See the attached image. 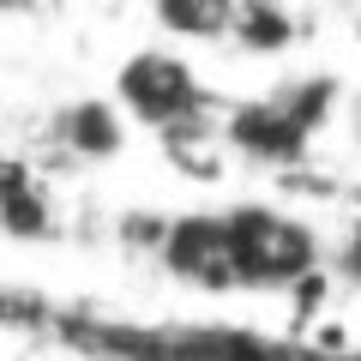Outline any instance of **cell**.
I'll list each match as a JSON object with an SVG mask.
<instances>
[{
	"instance_id": "1",
	"label": "cell",
	"mask_w": 361,
	"mask_h": 361,
	"mask_svg": "<svg viewBox=\"0 0 361 361\" xmlns=\"http://www.w3.org/2000/svg\"><path fill=\"white\" fill-rule=\"evenodd\" d=\"M331 103H337V78H295L259 103L229 109L223 139H229V151L253 157V163H295L307 151V139L325 127Z\"/></svg>"
},
{
	"instance_id": "2",
	"label": "cell",
	"mask_w": 361,
	"mask_h": 361,
	"mask_svg": "<svg viewBox=\"0 0 361 361\" xmlns=\"http://www.w3.org/2000/svg\"><path fill=\"white\" fill-rule=\"evenodd\" d=\"M235 259H241V289H295L319 265V241L301 217L271 205H235Z\"/></svg>"
},
{
	"instance_id": "3",
	"label": "cell",
	"mask_w": 361,
	"mask_h": 361,
	"mask_svg": "<svg viewBox=\"0 0 361 361\" xmlns=\"http://www.w3.org/2000/svg\"><path fill=\"white\" fill-rule=\"evenodd\" d=\"M115 103H121V115L145 121V127H157V133L217 115V97L199 85L193 66L180 61V54H169V49H139L133 61H121Z\"/></svg>"
},
{
	"instance_id": "4",
	"label": "cell",
	"mask_w": 361,
	"mask_h": 361,
	"mask_svg": "<svg viewBox=\"0 0 361 361\" xmlns=\"http://www.w3.org/2000/svg\"><path fill=\"white\" fill-rule=\"evenodd\" d=\"M157 259H163L169 277L193 289H211V295H229L241 289V259H235V229L229 211H180V217L157 223Z\"/></svg>"
},
{
	"instance_id": "5",
	"label": "cell",
	"mask_w": 361,
	"mask_h": 361,
	"mask_svg": "<svg viewBox=\"0 0 361 361\" xmlns=\"http://www.w3.org/2000/svg\"><path fill=\"white\" fill-rule=\"evenodd\" d=\"M121 103H103V97H90V103H73L54 115V145L85 163H103V157L121 151Z\"/></svg>"
},
{
	"instance_id": "6",
	"label": "cell",
	"mask_w": 361,
	"mask_h": 361,
	"mask_svg": "<svg viewBox=\"0 0 361 361\" xmlns=\"http://www.w3.org/2000/svg\"><path fill=\"white\" fill-rule=\"evenodd\" d=\"M235 6L241 0H157V25L187 42H217L235 37Z\"/></svg>"
},
{
	"instance_id": "7",
	"label": "cell",
	"mask_w": 361,
	"mask_h": 361,
	"mask_svg": "<svg viewBox=\"0 0 361 361\" xmlns=\"http://www.w3.org/2000/svg\"><path fill=\"white\" fill-rule=\"evenodd\" d=\"M235 42L253 49V54H283L295 42V18L277 0H241L235 6Z\"/></svg>"
},
{
	"instance_id": "8",
	"label": "cell",
	"mask_w": 361,
	"mask_h": 361,
	"mask_svg": "<svg viewBox=\"0 0 361 361\" xmlns=\"http://www.w3.org/2000/svg\"><path fill=\"white\" fill-rule=\"evenodd\" d=\"M0 229L18 235V241H42V235H54V217H49V199H42V187L30 175H18L6 193H0Z\"/></svg>"
},
{
	"instance_id": "9",
	"label": "cell",
	"mask_w": 361,
	"mask_h": 361,
	"mask_svg": "<svg viewBox=\"0 0 361 361\" xmlns=\"http://www.w3.org/2000/svg\"><path fill=\"white\" fill-rule=\"evenodd\" d=\"M18 175H25V163H13V157H0V193H6V187H13Z\"/></svg>"
},
{
	"instance_id": "10",
	"label": "cell",
	"mask_w": 361,
	"mask_h": 361,
	"mask_svg": "<svg viewBox=\"0 0 361 361\" xmlns=\"http://www.w3.org/2000/svg\"><path fill=\"white\" fill-rule=\"evenodd\" d=\"M18 6H30V0H0V13H18Z\"/></svg>"
},
{
	"instance_id": "11",
	"label": "cell",
	"mask_w": 361,
	"mask_h": 361,
	"mask_svg": "<svg viewBox=\"0 0 361 361\" xmlns=\"http://www.w3.org/2000/svg\"><path fill=\"white\" fill-rule=\"evenodd\" d=\"M355 109H361V103H355Z\"/></svg>"
}]
</instances>
